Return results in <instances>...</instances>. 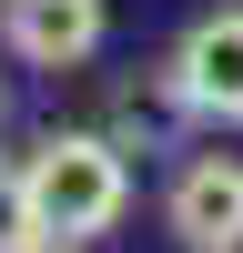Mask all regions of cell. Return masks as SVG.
I'll list each match as a JSON object with an SVG mask.
<instances>
[{
  "instance_id": "1",
  "label": "cell",
  "mask_w": 243,
  "mask_h": 253,
  "mask_svg": "<svg viewBox=\"0 0 243 253\" xmlns=\"http://www.w3.org/2000/svg\"><path fill=\"white\" fill-rule=\"evenodd\" d=\"M20 172H31L40 233H61V243H91V233H112L132 213V162H122L112 132H51Z\"/></svg>"
},
{
  "instance_id": "2",
  "label": "cell",
  "mask_w": 243,
  "mask_h": 253,
  "mask_svg": "<svg viewBox=\"0 0 243 253\" xmlns=\"http://www.w3.org/2000/svg\"><path fill=\"white\" fill-rule=\"evenodd\" d=\"M162 101L193 122H243V10H202L162 61Z\"/></svg>"
},
{
  "instance_id": "3",
  "label": "cell",
  "mask_w": 243,
  "mask_h": 253,
  "mask_svg": "<svg viewBox=\"0 0 243 253\" xmlns=\"http://www.w3.org/2000/svg\"><path fill=\"white\" fill-rule=\"evenodd\" d=\"M162 223H172L182 253H243V162L233 152H193L162 193Z\"/></svg>"
},
{
  "instance_id": "4",
  "label": "cell",
  "mask_w": 243,
  "mask_h": 253,
  "mask_svg": "<svg viewBox=\"0 0 243 253\" xmlns=\"http://www.w3.org/2000/svg\"><path fill=\"white\" fill-rule=\"evenodd\" d=\"M0 41H10L31 71H81V61L112 41L101 0H0Z\"/></svg>"
},
{
  "instance_id": "5",
  "label": "cell",
  "mask_w": 243,
  "mask_h": 253,
  "mask_svg": "<svg viewBox=\"0 0 243 253\" xmlns=\"http://www.w3.org/2000/svg\"><path fill=\"white\" fill-rule=\"evenodd\" d=\"M40 243V213H31V172L0 162V253H31Z\"/></svg>"
},
{
  "instance_id": "6",
  "label": "cell",
  "mask_w": 243,
  "mask_h": 253,
  "mask_svg": "<svg viewBox=\"0 0 243 253\" xmlns=\"http://www.w3.org/2000/svg\"><path fill=\"white\" fill-rule=\"evenodd\" d=\"M31 253H81V243H61V233H40V243H31Z\"/></svg>"
}]
</instances>
